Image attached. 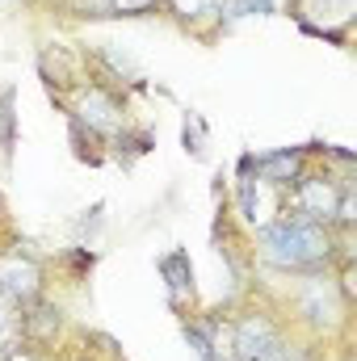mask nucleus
Masks as SVG:
<instances>
[{
    "label": "nucleus",
    "mask_w": 357,
    "mask_h": 361,
    "mask_svg": "<svg viewBox=\"0 0 357 361\" xmlns=\"http://www.w3.org/2000/svg\"><path fill=\"white\" fill-rule=\"evenodd\" d=\"M4 361H47L42 353H34V349H25V345H13L8 353H4Z\"/></svg>",
    "instance_id": "obj_16"
},
{
    "label": "nucleus",
    "mask_w": 357,
    "mask_h": 361,
    "mask_svg": "<svg viewBox=\"0 0 357 361\" xmlns=\"http://www.w3.org/2000/svg\"><path fill=\"white\" fill-rule=\"evenodd\" d=\"M286 311H290L286 324L298 336H307L311 345H341V341H349L353 298L345 294L341 277L332 269L294 277V290H290V307Z\"/></svg>",
    "instance_id": "obj_2"
},
{
    "label": "nucleus",
    "mask_w": 357,
    "mask_h": 361,
    "mask_svg": "<svg viewBox=\"0 0 357 361\" xmlns=\"http://www.w3.org/2000/svg\"><path fill=\"white\" fill-rule=\"evenodd\" d=\"M311 160H315V147H277V152H261V156L253 152V173H257V180H265L269 189L286 193L311 169Z\"/></svg>",
    "instance_id": "obj_6"
},
{
    "label": "nucleus",
    "mask_w": 357,
    "mask_h": 361,
    "mask_svg": "<svg viewBox=\"0 0 357 361\" xmlns=\"http://www.w3.org/2000/svg\"><path fill=\"white\" fill-rule=\"evenodd\" d=\"M0 156L4 164L13 160V92L0 97Z\"/></svg>",
    "instance_id": "obj_14"
},
{
    "label": "nucleus",
    "mask_w": 357,
    "mask_h": 361,
    "mask_svg": "<svg viewBox=\"0 0 357 361\" xmlns=\"http://www.w3.org/2000/svg\"><path fill=\"white\" fill-rule=\"evenodd\" d=\"M164 0H97L101 13L109 17H147V13H160Z\"/></svg>",
    "instance_id": "obj_12"
},
{
    "label": "nucleus",
    "mask_w": 357,
    "mask_h": 361,
    "mask_svg": "<svg viewBox=\"0 0 357 361\" xmlns=\"http://www.w3.org/2000/svg\"><path fill=\"white\" fill-rule=\"evenodd\" d=\"M357 17V0H298L294 21L303 25V34L328 38L337 47L349 42V25Z\"/></svg>",
    "instance_id": "obj_5"
},
{
    "label": "nucleus",
    "mask_w": 357,
    "mask_h": 361,
    "mask_svg": "<svg viewBox=\"0 0 357 361\" xmlns=\"http://www.w3.org/2000/svg\"><path fill=\"white\" fill-rule=\"evenodd\" d=\"M298 0H223V30L244 17H294Z\"/></svg>",
    "instance_id": "obj_9"
},
{
    "label": "nucleus",
    "mask_w": 357,
    "mask_h": 361,
    "mask_svg": "<svg viewBox=\"0 0 357 361\" xmlns=\"http://www.w3.org/2000/svg\"><path fill=\"white\" fill-rule=\"evenodd\" d=\"M315 361H353V353H349V341H341V345H320Z\"/></svg>",
    "instance_id": "obj_15"
},
{
    "label": "nucleus",
    "mask_w": 357,
    "mask_h": 361,
    "mask_svg": "<svg viewBox=\"0 0 357 361\" xmlns=\"http://www.w3.org/2000/svg\"><path fill=\"white\" fill-rule=\"evenodd\" d=\"M13 235H8V210H4V197H0V248L8 244Z\"/></svg>",
    "instance_id": "obj_17"
},
{
    "label": "nucleus",
    "mask_w": 357,
    "mask_h": 361,
    "mask_svg": "<svg viewBox=\"0 0 357 361\" xmlns=\"http://www.w3.org/2000/svg\"><path fill=\"white\" fill-rule=\"evenodd\" d=\"M0 361H4V357H0Z\"/></svg>",
    "instance_id": "obj_18"
},
{
    "label": "nucleus",
    "mask_w": 357,
    "mask_h": 361,
    "mask_svg": "<svg viewBox=\"0 0 357 361\" xmlns=\"http://www.w3.org/2000/svg\"><path fill=\"white\" fill-rule=\"evenodd\" d=\"M160 277H164V290H169V307L181 311V315H193L198 290H193V265H189L185 248H173L169 257H160Z\"/></svg>",
    "instance_id": "obj_8"
},
{
    "label": "nucleus",
    "mask_w": 357,
    "mask_h": 361,
    "mask_svg": "<svg viewBox=\"0 0 357 361\" xmlns=\"http://www.w3.org/2000/svg\"><path fill=\"white\" fill-rule=\"evenodd\" d=\"M181 143H185V152H189L193 160H206L210 139H206V122H202V114H185V122H181Z\"/></svg>",
    "instance_id": "obj_11"
},
{
    "label": "nucleus",
    "mask_w": 357,
    "mask_h": 361,
    "mask_svg": "<svg viewBox=\"0 0 357 361\" xmlns=\"http://www.w3.org/2000/svg\"><path fill=\"white\" fill-rule=\"evenodd\" d=\"M253 244H257L253 257L265 269H277L286 277L324 273L337 265V231L303 214H290V210H277L269 223H261Z\"/></svg>",
    "instance_id": "obj_1"
},
{
    "label": "nucleus",
    "mask_w": 357,
    "mask_h": 361,
    "mask_svg": "<svg viewBox=\"0 0 357 361\" xmlns=\"http://www.w3.org/2000/svg\"><path fill=\"white\" fill-rule=\"evenodd\" d=\"M17 319H21V307L0 290V357H4L13 345H21V328H17Z\"/></svg>",
    "instance_id": "obj_10"
},
{
    "label": "nucleus",
    "mask_w": 357,
    "mask_h": 361,
    "mask_svg": "<svg viewBox=\"0 0 357 361\" xmlns=\"http://www.w3.org/2000/svg\"><path fill=\"white\" fill-rule=\"evenodd\" d=\"M160 13H169L185 34L210 42L223 34V0H164Z\"/></svg>",
    "instance_id": "obj_7"
},
{
    "label": "nucleus",
    "mask_w": 357,
    "mask_h": 361,
    "mask_svg": "<svg viewBox=\"0 0 357 361\" xmlns=\"http://www.w3.org/2000/svg\"><path fill=\"white\" fill-rule=\"evenodd\" d=\"M0 290L17 307L42 298V290H47V265H42V257H34L21 240H8L0 248Z\"/></svg>",
    "instance_id": "obj_4"
},
{
    "label": "nucleus",
    "mask_w": 357,
    "mask_h": 361,
    "mask_svg": "<svg viewBox=\"0 0 357 361\" xmlns=\"http://www.w3.org/2000/svg\"><path fill=\"white\" fill-rule=\"evenodd\" d=\"M315 353H320V345H311L307 336L290 332V336H286V345H282L269 361H315Z\"/></svg>",
    "instance_id": "obj_13"
},
{
    "label": "nucleus",
    "mask_w": 357,
    "mask_h": 361,
    "mask_svg": "<svg viewBox=\"0 0 357 361\" xmlns=\"http://www.w3.org/2000/svg\"><path fill=\"white\" fill-rule=\"evenodd\" d=\"M294 328L286 324V315H273L269 307H248L231 319V341L227 353L231 361H269L290 336Z\"/></svg>",
    "instance_id": "obj_3"
}]
</instances>
